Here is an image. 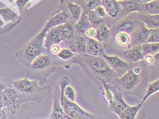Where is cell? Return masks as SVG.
<instances>
[{
	"instance_id": "obj_32",
	"label": "cell",
	"mask_w": 159,
	"mask_h": 119,
	"mask_svg": "<svg viewBox=\"0 0 159 119\" xmlns=\"http://www.w3.org/2000/svg\"><path fill=\"white\" fill-rule=\"evenodd\" d=\"M88 17L90 23L95 25H99L103 23V18L97 16L93 10L89 12Z\"/></svg>"
},
{
	"instance_id": "obj_34",
	"label": "cell",
	"mask_w": 159,
	"mask_h": 119,
	"mask_svg": "<svg viewBox=\"0 0 159 119\" xmlns=\"http://www.w3.org/2000/svg\"><path fill=\"white\" fill-rule=\"evenodd\" d=\"M99 6H102V0H90L88 3V8L91 10Z\"/></svg>"
},
{
	"instance_id": "obj_6",
	"label": "cell",
	"mask_w": 159,
	"mask_h": 119,
	"mask_svg": "<svg viewBox=\"0 0 159 119\" xmlns=\"http://www.w3.org/2000/svg\"><path fill=\"white\" fill-rule=\"evenodd\" d=\"M86 53L91 56H102L106 49V46L102 42L97 40L94 38H89L86 39Z\"/></svg>"
},
{
	"instance_id": "obj_35",
	"label": "cell",
	"mask_w": 159,
	"mask_h": 119,
	"mask_svg": "<svg viewBox=\"0 0 159 119\" xmlns=\"http://www.w3.org/2000/svg\"><path fill=\"white\" fill-rule=\"evenodd\" d=\"M143 60L145 61L146 64L149 65V66H152V65H153L156 62V59H155L154 56L152 55H147L144 56Z\"/></svg>"
},
{
	"instance_id": "obj_33",
	"label": "cell",
	"mask_w": 159,
	"mask_h": 119,
	"mask_svg": "<svg viewBox=\"0 0 159 119\" xmlns=\"http://www.w3.org/2000/svg\"><path fill=\"white\" fill-rule=\"evenodd\" d=\"M58 56L60 59L63 60H69L72 58L74 56V52H72L71 49L63 48L61 49L59 53H58Z\"/></svg>"
},
{
	"instance_id": "obj_5",
	"label": "cell",
	"mask_w": 159,
	"mask_h": 119,
	"mask_svg": "<svg viewBox=\"0 0 159 119\" xmlns=\"http://www.w3.org/2000/svg\"><path fill=\"white\" fill-rule=\"evenodd\" d=\"M50 118L61 119L70 118L63 112L62 105H61V91L59 83L56 85L55 93H54V103L51 116Z\"/></svg>"
},
{
	"instance_id": "obj_30",
	"label": "cell",
	"mask_w": 159,
	"mask_h": 119,
	"mask_svg": "<svg viewBox=\"0 0 159 119\" xmlns=\"http://www.w3.org/2000/svg\"><path fill=\"white\" fill-rule=\"evenodd\" d=\"M68 8L72 17L75 20H78L80 18L82 15V9L79 5L73 3H70L68 5Z\"/></svg>"
},
{
	"instance_id": "obj_3",
	"label": "cell",
	"mask_w": 159,
	"mask_h": 119,
	"mask_svg": "<svg viewBox=\"0 0 159 119\" xmlns=\"http://www.w3.org/2000/svg\"><path fill=\"white\" fill-rule=\"evenodd\" d=\"M44 37H46L45 35L39 33L27 45L25 49V55L29 60H34L36 57L39 55L42 48L43 39Z\"/></svg>"
},
{
	"instance_id": "obj_17",
	"label": "cell",
	"mask_w": 159,
	"mask_h": 119,
	"mask_svg": "<svg viewBox=\"0 0 159 119\" xmlns=\"http://www.w3.org/2000/svg\"><path fill=\"white\" fill-rule=\"evenodd\" d=\"M123 56L126 59L133 63L138 62L143 59L144 55L141 48V44H138L131 49L126 50L123 53Z\"/></svg>"
},
{
	"instance_id": "obj_43",
	"label": "cell",
	"mask_w": 159,
	"mask_h": 119,
	"mask_svg": "<svg viewBox=\"0 0 159 119\" xmlns=\"http://www.w3.org/2000/svg\"><path fill=\"white\" fill-rule=\"evenodd\" d=\"M133 71H134L135 72V73L139 74V71H140V68H139V67H136V68H135L134 70H133Z\"/></svg>"
},
{
	"instance_id": "obj_25",
	"label": "cell",
	"mask_w": 159,
	"mask_h": 119,
	"mask_svg": "<svg viewBox=\"0 0 159 119\" xmlns=\"http://www.w3.org/2000/svg\"><path fill=\"white\" fill-rule=\"evenodd\" d=\"M61 33L63 38V40H70L74 36V30L72 24L70 23H66L59 25Z\"/></svg>"
},
{
	"instance_id": "obj_4",
	"label": "cell",
	"mask_w": 159,
	"mask_h": 119,
	"mask_svg": "<svg viewBox=\"0 0 159 119\" xmlns=\"http://www.w3.org/2000/svg\"><path fill=\"white\" fill-rule=\"evenodd\" d=\"M140 77L138 74L133 70H129L120 78L118 79V82L126 91H131L139 83Z\"/></svg>"
},
{
	"instance_id": "obj_15",
	"label": "cell",
	"mask_w": 159,
	"mask_h": 119,
	"mask_svg": "<svg viewBox=\"0 0 159 119\" xmlns=\"http://www.w3.org/2000/svg\"><path fill=\"white\" fill-rule=\"evenodd\" d=\"M150 32L151 30L147 28L143 23L139 24L138 27L133 32L134 40L137 44H142L143 43H146L148 38H149Z\"/></svg>"
},
{
	"instance_id": "obj_8",
	"label": "cell",
	"mask_w": 159,
	"mask_h": 119,
	"mask_svg": "<svg viewBox=\"0 0 159 119\" xmlns=\"http://www.w3.org/2000/svg\"><path fill=\"white\" fill-rule=\"evenodd\" d=\"M102 57L106 61L111 69L116 71H124L128 70L130 66L128 63L119 58L116 56H108L106 54H103Z\"/></svg>"
},
{
	"instance_id": "obj_19",
	"label": "cell",
	"mask_w": 159,
	"mask_h": 119,
	"mask_svg": "<svg viewBox=\"0 0 159 119\" xmlns=\"http://www.w3.org/2000/svg\"><path fill=\"white\" fill-rule=\"evenodd\" d=\"M86 39L81 36H76L71 41L70 49L72 52L77 53H86Z\"/></svg>"
},
{
	"instance_id": "obj_31",
	"label": "cell",
	"mask_w": 159,
	"mask_h": 119,
	"mask_svg": "<svg viewBox=\"0 0 159 119\" xmlns=\"http://www.w3.org/2000/svg\"><path fill=\"white\" fill-rule=\"evenodd\" d=\"M61 92L63 93L64 95L66 96L68 99H70V101H71V102H75V92L72 86L67 85L66 87V89L61 88Z\"/></svg>"
},
{
	"instance_id": "obj_39",
	"label": "cell",
	"mask_w": 159,
	"mask_h": 119,
	"mask_svg": "<svg viewBox=\"0 0 159 119\" xmlns=\"http://www.w3.org/2000/svg\"><path fill=\"white\" fill-rule=\"evenodd\" d=\"M95 34H96V30L93 28H89V30L86 31V35L87 37L89 38H94L95 37Z\"/></svg>"
},
{
	"instance_id": "obj_24",
	"label": "cell",
	"mask_w": 159,
	"mask_h": 119,
	"mask_svg": "<svg viewBox=\"0 0 159 119\" xmlns=\"http://www.w3.org/2000/svg\"><path fill=\"white\" fill-rule=\"evenodd\" d=\"M142 53L144 56L147 55H152L159 52V43L146 42L141 44Z\"/></svg>"
},
{
	"instance_id": "obj_12",
	"label": "cell",
	"mask_w": 159,
	"mask_h": 119,
	"mask_svg": "<svg viewBox=\"0 0 159 119\" xmlns=\"http://www.w3.org/2000/svg\"><path fill=\"white\" fill-rule=\"evenodd\" d=\"M63 40V38L61 33L59 25L53 27L47 32L46 35L45 46L46 47L51 46L54 44H57Z\"/></svg>"
},
{
	"instance_id": "obj_1",
	"label": "cell",
	"mask_w": 159,
	"mask_h": 119,
	"mask_svg": "<svg viewBox=\"0 0 159 119\" xmlns=\"http://www.w3.org/2000/svg\"><path fill=\"white\" fill-rule=\"evenodd\" d=\"M61 105L65 114L70 118L82 119L95 118L93 114L83 110L75 102H71L68 99L62 92H61Z\"/></svg>"
},
{
	"instance_id": "obj_11",
	"label": "cell",
	"mask_w": 159,
	"mask_h": 119,
	"mask_svg": "<svg viewBox=\"0 0 159 119\" xmlns=\"http://www.w3.org/2000/svg\"><path fill=\"white\" fill-rule=\"evenodd\" d=\"M109 104L110 110L116 114L118 117H120L122 112L129 106L124 101L122 95L119 93H115L113 99L109 102Z\"/></svg>"
},
{
	"instance_id": "obj_41",
	"label": "cell",
	"mask_w": 159,
	"mask_h": 119,
	"mask_svg": "<svg viewBox=\"0 0 159 119\" xmlns=\"http://www.w3.org/2000/svg\"><path fill=\"white\" fill-rule=\"evenodd\" d=\"M137 1H138L140 3H148V2L154 1V0H137Z\"/></svg>"
},
{
	"instance_id": "obj_28",
	"label": "cell",
	"mask_w": 159,
	"mask_h": 119,
	"mask_svg": "<svg viewBox=\"0 0 159 119\" xmlns=\"http://www.w3.org/2000/svg\"><path fill=\"white\" fill-rule=\"evenodd\" d=\"M116 42L117 44L120 46H126L129 44L131 42V38L129 34L125 33V32H118L116 35Z\"/></svg>"
},
{
	"instance_id": "obj_21",
	"label": "cell",
	"mask_w": 159,
	"mask_h": 119,
	"mask_svg": "<svg viewBox=\"0 0 159 119\" xmlns=\"http://www.w3.org/2000/svg\"><path fill=\"white\" fill-rule=\"evenodd\" d=\"M50 63V57L48 55H38L33 60L31 66L33 69L40 70L48 67Z\"/></svg>"
},
{
	"instance_id": "obj_40",
	"label": "cell",
	"mask_w": 159,
	"mask_h": 119,
	"mask_svg": "<svg viewBox=\"0 0 159 119\" xmlns=\"http://www.w3.org/2000/svg\"><path fill=\"white\" fill-rule=\"evenodd\" d=\"M60 50V47L57 44H54L50 46V52L52 55H58Z\"/></svg>"
},
{
	"instance_id": "obj_14",
	"label": "cell",
	"mask_w": 159,
	"mask_h": 119,
	"mask_svg": "<svg viewBox=\"0 0 159 119\" xmlns=\"http://www.w3.org/2000/svg\"><path fill=\"white\" fill-rule=\"evenodd\" d=\"M137 19L143 23L148 29L159 28V14H137Z\"/></svg>"
},
{
	"instance_id": "obj_27",
	"label": "cell",
	"mask_w": 159,
	"mask_h": 119,
	"mask_svg": "<svg viewBox=\"0 0 159 119\" xmlns=\"http://www.w3.org/2000/svg\"><path fill=\"white\" fill-rule=\"evenodd\" d=\"M158 91H159V78L152 82V83H150L148 85L146 95L143 97L142 103H143L151 95H152Z\"/></svg>"
},
{
	"instance_id": "obj_13",
	"label": "cell",
	"mask_w": 159,
	"mask_h": 119,
	"mask_svg": "<svg viewBox=\"0 0 159 119\" xmlns=\"http://www.w3.org/2000/svg\"><path fill=\"white\" fill-rule=\"evenodd\" d=\"M137 21L131 18H126L119 22L115 27V31L118 32H125L127 34L133 33L139 26Z\"/></svg>"
},
{
	"instance_id": "obj_2",
	"label": "cell",
	"mask_w": 159,
	"mask_h": 119,
	"mask_svg": "<svg viewBox=\"0 0 159 119\" xmlns=\"http://www.w3.org/2000/svg\"><path fill=\"white\" fill-rule=\"evenodd\" d=\"M87 62L89 67L99 74H107L111 71V68L103 57L89 55Z\"/></svg>"
},
{
	"instance_id": "obj_42",
	"label": "cell",
	"mask_w": 159,
	"mask_h": 119,
	"mask_svg": "<svg viewBox=\"0 0 159 119\" xmlns=\"http://www.w3.org/2000/svg\"><path fill=\"white\" fill-rule=\"evenodd\" d=\"M154 57H155V59H156V61H159V52H158L157 53L155 54V55H154Z\"/></svg>"
},
{
	"instance_id": "obj_23",
	"label": "cell",
	"mask_w": 159,
	"mask_h": 119,
	"mask_svg": "<svg viewBox=\"0 0 159 119\" xmlns=\"http://www.w3.org/2000/svg\"><path fill=\"white\" fill-rule=\"evenodd\" d=\"M110 36V31L109 28L106 25H102L96 30V34L95 38L100 42H106L108 40Z\"/></svg>"
},
{
	"instance_id": "obj_22",
	"label": "cell",
	"mask_w": 159,
	"mask_h": 119,
	"mask_svg": "<svg viewBox=\"0 0 159 119\" xmlns=\"http://www.w3.org/2000/svg\"><path fill=\"white\" fill-rule=\"evenodd\" d=\"M143 103L141 102L139 104L134 106H129L121 113L120 116L119 117L122 119H134L136 118L137 114L140 110L141 108L143 106Z\"/></svg>"
},
{
	"instance_id": "obj_29",
	"label": "cell",
	"mask_w": 159,
	"mask_h": 119,
	"mask_svg": "<svg viewBox=\"0 0 159 119\" xmlns=\"http://www.w3.org/2000/svg\"><path fill=\"white\" fill-rule=\"evenodd\" d=\"M0 15L6 21H13L16 19L18 17L17 14L14 13L12 10L8 8H0Z\"/></svg>"
},
{
	"instance_id": "obj_18",
	"label": "cell",
	"mask_w": 159,
	"mask_h": 119,
	"mask_svg": "<svg viewBox=\"0 0 159 119\" xmlns=\"http://www.w3.org/2000/svg\"><path fill=\"white\" fill-rule=\"evenodd\" d=\"M12 84L15 88L23 93H31L35 89V84L34 82L23 79V80L13 82Z\"/></svg>"
},
{
	"instance_id": "obj_38",
	"label": "cell",
	"mask_w": 159,
	"mask_h": 119,
	"mask_svg": "<svg viewBox=\"0 0 159 119\" xmlns=\"http://www.w3.org/2000/svg\"><path fill=\"white\" fill-rule=\"evenodd\" d=\"M29 2V0H17L16 1V4L18 6V8H19V10L20 12L21 13L23 10V8H24L25 5Z\"/></svg>"
},
{
	"instance_id": "obj_16",
	"label": "cell",
	"mask_w": 159,
	"mask_h": 119,
	"mask_svg": "<svg viewBox=\"0 0 159 119\" xmlns=\"http://www.w3.org/2000/svg\"><path fill=\"white\" fill-rule=\"evenodd\" d=\"M102 5L111 18H117L121 12L120 7L116 0H102Z\"/></svg>"
},
{
	"instance_id": "obj_7",
	"label": "cell",
	"mask_w": 159,
	"mask_h": 119,
	"mask_svg": "<svg viewBox=\"0 0 159 119\" xmlns=\"http://www.w3.org/2000/svg\"><path fill=\"white\" fill-rule=\"evenodd\" d=\"M3 102L4 106L12 114L16 111V100L18 99V95L12 89H5L3 91Z\"/></svg>"
},
{
	"instance_id": "obj_10",
	"label": "cell",
	"mask_w": 159,
	"mask_h": 119,
	"mask_svg": "<svg viewBox=\"0 0 159 119\" xmlns=\"http://www.w3.org/2000/svg\"><path fill=\"white\" fill-rule=\"evenodd\" d=\"M68 18H69V15L67 14V13L65 11H62L60 13L57 14V15L52 17V19H50L48 23H47L46 26L44 27V29H43V30L40 32V33L42 35L46 36L47 32H48L50 29L67 23Z\"/></svg>"
},
{
	"instance_id": "obj_45",
	"label": "cell",
	"mask_w": 159,
	"mask_h": 119,
	"mask_svg": "<svg viewBox=\"0 0 159 119\" xmlns=\"http://www.w3.org/2000/svg\"><path fill=\"white\" fill-rule=\"evenodd\" d=\"M3 25V21H2V19H0V28H1L2 27V25Z\"/></svg>"
},
{
	"instance_id": "obj_44",
	"label": "cell",
	"mask_w": 159,
	"mask_h": 119,
	"mask_svg": "<svg viewBox=\"0 0 159 119\" xmlns=\"http://www.w3.org/2000/svg\"><path fill=\"white\" fill-rule=\"evenodd\" d=\"M77 2H78L79 3H84L86 1H88V0H76Z\"/></svg>"
},
{
	"instance_id": "obj_9",
	"label": "cell",
	"mask_w": 159,
	"mask_h": 119,
	"mask_svg": "<svg viewBox=\"0 0 159 119\" xmlns=\"http://www.w3.org/2000/svg\"><path fill=\"white\" fill-rule=\"evenodd\" d=\"M118 3L120 7L121 12L128 14L131 12H143L142 3L137 0H121Z\"/></svg>"
},
{
	"instance_id": "obj_36",
	"label": "cell",
	"mask_w": 159,
	"mask_h": 119,
	"mask_svg": "<svg viewBox=\"0 0 159 119\" xmlns=\"http://www.w3.org/2000/svg\"><path fill=\"white\" fill-rule=\"evenodd\" d=\"M97 16H99L101 18H103L106 16V10H105L104 8L102 6H99L97 7L95 9L93 10Z\"/></svg>"
},
{
	"instance_id": "obj_20",
	"label": "cell",
	"mask_w": 159,
	"mask_h": 119,
	"mask_svg": "<svg viewBox=\"0 0 159 119\" xmlns=\"http://www.w3.org/2000/svg\"><path fill=\"white\" fill-rule=\"evenodd\" d=\"M89 28H91V23L89 21V17L86 14H82L77 23L75 24L76 31L78 34L84 35Z\"/></svg>"
},
{
	"instance_id": "obj_37",
	"label": "cell",
	"mask_w": 159,
	"mask_h": 119,
	"mask_svg": "<svg viewBox=\"0 0 159 119\" xmlns=\"http://www.w3.org/2000/svg\"><path fill=\"white\" fill-rule=\"evenodd\" d=\"M4 102H3V93L0 91V118H3V116L4 115L3 113V108H4Z\"/></svg>"
},
{
	"instance_id": "obj_26",
	"label": "cell",
	"mask_w": 159,
	"mask_h": 119,
	"mask_svg": "<svg viewBox=\"0 0 159 119\" xmlns=\"http://www.w3.org/2000/svg\"><path fill=\"white\" fill-rule=\"evenodd\" d=\"M143 12L149 14H159V0L142 3Z\"/></svg>"
}]
</instances>
